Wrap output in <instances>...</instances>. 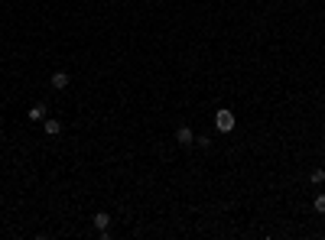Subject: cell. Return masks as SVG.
I'll return each mask as SVG.
<instances>
[{
	"mask_svg": "<svg viewBox=\"0 0 325 240\" xmlns=\"http://www.w3.org/2000/svg\"><path fill=\"white\" fill-rule=\"evenodd\" d=\"M69 71H52V78H49V85L55 88V91H65V88H69Z\"/></svg>",
	"mask_w": 325,
	"mask_h": 240,
	"instance_id": "obj_2",
	"label": "cell"
},
{
	"mask_svg": "<svg viewBox=\"0 0 325 240\" xmlns=\"http://www.w3.org/2000/svg\"><path fill=\"white\" fill-rule=\"evenodd\" d=\"M91 221H94V227H98V231H104V227H111V214H108V211H98V214H94Z\"/></svg>",
	"mask_w": 325,
	"mask_h": 240,
	"instance_id": "obj_6",
	"label": "cell"
},
{
	"mask_svg": "<svg viewBox=\"0 0 325 240\" xmlns=\"http://www.w3.org/2000/svg\"><path fill=\"white\" fill-rule=\"evenodd\" d=\"M234 124H238V120H234V114L228 107H221L215 114V127H218V133H231L234 130Z\"/></svg>",
	"mask_w": 325,
	"mask_h": 240,
	"instance_id": "obj_1",
	"label": "cell"
},
{
	"mask_svg": "<svg viewBox=\"0 0 325 240\" xmlns=\"http://www.w3.org/2000/svg\"><path fill=\"white\" fill-rule=\"evenodd\" d=\"M309 178H312V185H322V182H325V169H312Z\"/></svg>",
	"mask_w": 325,
	"mask_h": 240,
	"instance_id": "obj_7",
	"label": "cell"
},
{
	"mask_svg": "<svg viewBox=\"0 0 325 240\" xmlns=\"http://www.w3.org/2000/svg\"><path fill=\"white\" fill-rule=\"evenodd\" d=\"M42 130H46V137H59V133H62V120L46 117V120H42Z\"/></svg>",
	"mask_w": 325,
	"mask_h": 240,
	"instance_id": "obj_3",
	"label": "cell"
},
{
	"mask_svg": "<svg viewBox=\"0 0 325 240\" xmlns=\"http://www.w3.org/2000/svg\"><path fill=\"white\" fill-rule=\"evenodd\" d=\"M195 143H199L202 149H211V137H195Z\"/></svg>",
	"mask_w": 325,
	"mask_h": 240,
	"instance_id": "obj_9",
	"label": "cell"
},
{
	"mask_svg": "<svg viewBox=\"0 0 325 240\" xmlns=\"http://www.w3.org/2000/svg\"><path fill=\"white\" fill-rule=\"evenodd\" d=\"M312 208H316L319 214H325V192H319V195H316V202H312Z\"/></svg>",
	"mask_w": 325,
	"mask_h": 240,
	"instance_id": "obj_8",
	"label": "cell"
},
{
	"mask_svg": "<svg viewBox=\"0 0 325 240\" xmlns=\"http://www.w3.org/2000/svg\"><path fill=\"white\" fill-rule=\"evenodd\" d=\"M26 117H30V124H42L46 120V104H33Z\"/></svg>",
	"mask_w": 325,
	"mask_h": 240,
	"instance_id": "obj_5",
	"label": "cell"
},
{
	"mask_svg": "<svg viewBox=\"0 0 325 240\" xmlns=\"http://www.w3.org/2000/svg\"><path fill=\"white\" fill-rule=\"evenodd\" d=\"M176 143H179V146H192V143H195V133L189 130V127H179V130H176Z\"/></svg>",
	"mask_w": 325,
	"mask_h": 240,
	"instance_id": "obj_4",
	"label": "cell"
}]
</instances>
